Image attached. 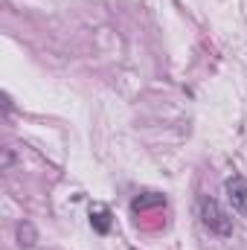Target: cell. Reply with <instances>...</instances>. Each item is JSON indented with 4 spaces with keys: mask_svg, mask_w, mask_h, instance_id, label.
<instances>
[{
    "mask_svg": "<svg viewBox=\"0 0 247 250\" xmlns=\"http://www.w3.org/2000/svg\"><path fill=\"white\" fill-rule=\"evenodd\" d=\"M198 218H201V224L209 233L224 236V239L233 236V221H230V215L221 209V204L215 198H209V195H201L198 198Z\"/></svg>",
    "mask_w": 247,
    "mask_h": 250,
    "instance_id": "1",
    "label": "cell"
},
{
    "mask_svg": "<svg viewBox=\"0 0 247 250\" xmlns=\"http://www.w3.org/2000/svg\"><path fill=\"white\" fill-rule=\"evenodd\" d=\"M227 201H230L233 212H239L242 218H247V181L242 175H233L227 181Z\"/></svg>",
    "mask_w": 247,
    "mask_h": 250,
    "instance_id": "2",
    "label": "cell"
},
{
    "mask_svg": "<svg viewBox=\"0 0 247 250\" xmlns=\"http://www.w3.org/2000/svg\"><path fill=\"white\" fill-rule=\"evenodd\" d=\"M15 236H18V245H21V248H35V242H38V230H35L29 221H21V224L15 227Z\"/></svg>",
    "mask_w": 247,
    "mask_h": 250,
    "instance_id": "3",
    "label": "cell"
},
{
    "mask_svg": "<svg viewBox=\"0 0 247 250\" xmlns=\"http://www.w3.org/2000/svg\"><path fill=\"white\" fill-rule=\"evenodd\" d=\"M163 204H166L163 195H157V192H145V195H140V198L131 201V209L140 212V209H151V207H163Z\"/></svg>",
    "mask_w": 247,
    "mask_h": 250,
    "instance_id": "4",
    "label": "cell"
},
{
    "mask_svg": "<svg viewBox=\"0 0 247 250\" xmlns=\"http://www.w3.org/2000/svg\"><path fill=\"white\" fill-rule=\"evenodd\" d=\"M90 224H93L96 233H108L111 230V212L105 207H93L90 209Z\"/></svg>",
    "mask_w": 247,
    "mask_h": 250,
    "instance_id": "5",
    "label": "cell"
},
{
    "mask_svg": "<svg viewBox=\"0 0 247 250\" xmlns=\"http://www.w3.org/2000/svg\"><path fill=\"white\" fill-rule=\"evenodd\" d=\"M12 160H15V157H12V148H6V151H3V169H9Z\"/></svg>",
    "mask_w": 247,
    "mask_h": 250,
    "instance_id": "6",
    "label": "cell"
}]
</instances>
